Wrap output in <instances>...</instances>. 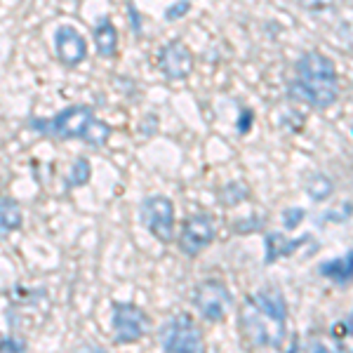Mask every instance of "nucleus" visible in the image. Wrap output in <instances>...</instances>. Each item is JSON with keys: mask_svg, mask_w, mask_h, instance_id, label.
Here are the masks:
<instances>
[{"mask_svg": "<svg viewBox=\"0 0 353 353\" xmlns=\"http://www.w3.org/2000/svg\"><path fill=\"white\" fill-rule=\"evenodd\" d=\"M238 325L252 346L278 349L288 334V304L281 290L264 288L245 299Z\"/></svg>", "mask_w": 353, "mask_h": 353, "instance_id": "f257e3e1", "label": "nucleus"}, {"mask_svg": "<svg viewBox=\"0 0 353 353\" xmlns=\"http://www.w3.org/2000/svg\"><path fill=\"white\" fill-rule=\"evenodd\" d=\"M290 94L316 109L332 106L339 94L334 61L321 52H306L294 64V83L290 85Z\"/></svg>", "mask_w": 353, "mask_h": 353, "instance_id": "f03ea898", "label": "nucleus"}, {"mask_svg": "<svg viewBox=\"0 0 353 353\" xmlns=\"http://www.w3.org/2000/svg\"><path fill=\"white\" fill-rule=\"evenodd\" d=\"M94 111L92 106H71V109H64L61 113H57L50 121H41V118H33L31 121V130L36 132H43L48 137H54V139H83L88 125L92 123Z\"/></svg>", "mask_w": 353, "mask_h": 353, "instance_id": "7ed1b4c3", "label": "nucleus"}, {"mask_svg": "<svg viewBox=\"0 0 353 353\" xmlns=\"http://www.w3.org/2000/svg\"><path fill=\"white\" fill-rule=\"evenodd\" d=\"M161 346L165 351H203V334L189 316H176L161 330Z\"/></svg>", "mask_w": 353, "mask_h": 353, "instance_id": "20e7f679", "label": "nucleus"}, {"mask_svg": "<svg viewBox=\"0 0 353 353\" xmlns=\"http://www.w3.org/2000/svg\"><path fill=\"white\" fill-rule=\"evenodd\" d=\"M141 221L161 243H170L174 238V205L165 196H153L141 203Z\"/></svg>", "mask_w": 353, "mask_h": 353, "instance_id": "39448f33", "label": "nucleus"}, {"mask_svg": "<svg viewBox=\"0 0 353 353\" xmlns=\"http://www.w3.org/2000/svg\"><path fill=\"white\" fill-rule=\"evenodd\" d=\"M193 304L203 313V318L212 323H219L226 318L231 309V292L224 283L219 281H205L193 290Z\"/></svg>", "mask_w": 353, "mask_h": 353, "instance_id": "423d86ee", "label": "nucleus"}, {"mask_svg": "<svg viewBox=\"0 0 353 353\" xmlns=\"http://www.w3.org/2000/svg\"><path fill=\"white\" fill-rule=\"evenodd\" d=\"M113 334L118 344H134L149 330V318L134 304H113Z\"/></svg>", "mask_w": 353, "mask_h": 353, "instance_id": "0eeeda50", "label": "nucleus"}, {"mask_svg": "<svg viewBox=\"0 0 353 353\" xmlns=\"http://www.w3.org/2000/svg\"><path fill=\"white\" fill-rule=\"evenodd\" d=\"M158 66H161L163 76L170 78V81H184L193 71V54L181 41H170L168 45H163Z\"/></svg>", "mask_w": 353, "mask_h": 353, "instance_id": "6e6552de", "label": "nucleus"}, {"mask_svg": "<svg viewBox=\"0 0 353 353\" xmlns=\"http://www.w3.org/2000/svg\"><path fill=\"white\" fill-rule=\"evenodd\" d=\"M214 241V224L208 214H196L184 224L179 236V248L189 257H198Z\"/></svg>", "mask_w": 353, "mask_h": 353, "instance_id": "1a4fd4ad", "label": "nucleus"}, {"mask_svg": "<svg viewBox=\"0 0 353 353\" xmlns=\"http://www.w3.org/2000/svg\"><path fill=\"white\" fill-rule=\"evenodd\" d=\"M54 50H57V57H59L61 64H66L71 68L78 66L85 57H88V43H85V38L73 26L57 28Z\"/></svg>", "mask_w": 353, "mask_h": 353, "instance_id": "9d476101", "label": "nucleus"}, {"mask_svg": "<svg viewBox=\"0 0 353 353\" xmlns=\"http://www.w3.org/2000/svg\"><path fill=\"white\" fill-rule=\"evenodd\" d=\"M94 45H97V52H99L101 57H113V54H116L118 33H116V26L111 24L109 17L99 19V24L94 26Z\"/></svg>", "mask_w": 353, "mask_h": 353, "instance_id": "9b49d317", "label": "nucleus"}, {"mask_svg": "<svg viewBox=\"0 0 353 353\" xmlns=\"http://www.w3.org/2000/svg\"><path fill=\"white\" fill-rule=\"evenodd\" d=\"M321 273L330 281L339 283V285H344V283H349L353 278V250L351 252H346L344 257L334 259V261H325V264L321 266Z\"/></svg>", "mask_w": 353, "mask_h": 353, "instance_id": "f8f14e48", "label": "nucleus"}, {"mask_svg": "<svg viewBox=\"0 0 353 353\" xmlns=\"http://www.w3.org/2000/svg\"><path fill=\"white\" fill-rule=\"evenodd\" d=\"M21 226V208L12 198H0V238L10 236Z\"/></svg>", "mask_w": 353, "mask_h": 353, "instance_id": "ddd939ff", "label": "nucleus"}, {"mask_svg": "<svg viewBox=\"0 0 353 353\" xmlns=\"http://www.w3.org/2000/svg\"><path fill=\"white\" fill-rule=\"evenodd\" d=\"M306 238L309 236H304L301 241H288V238L281 236V233H269V236H266V252H269L266 261H276L278 257H288V254L292 252V250H297Z\"/></svg>", "mask_w": 353, "mask_h": 353, "instance_id": "4468645a", "label": "nucleus"}, {"mask_svg": "<svg viewBox=\"0 0 353 353\" xmlns=\"http://www.w3.org/2000/svg\"><path fill=\"white\" fill-rule=\"evenodd\" d=\"M109 137H111L109 125L92 118V123L88 125V130H85V134H83V141H88L90 146H97V149H99V146H104L106 141H109Z\"/></svg>", "mask_w": 353, "mask_h": 353, "instance_id": "2eb2a0df", "label": "nucleus"}, {"mask_svg": "<svg viewBox=\"0 0 353 353\" xmlns=\"http://www.w3.org/2000/svg\"><path fill=\"white\" fill-rule=\"evenodd\" d=\"M332 193V181L323 174H316L309 181V196L316 198V201H325V198Z\"/></svg>", "mask_w": 353, "mask_h": 353, "instance_id": "dca6fc26", "label": "nucleus"}, {"mask_svg": "<svg viewBox=\"0 0 353 353\" xmlns=\"http://www.w3.org/2000/svg\"><path fill=\"white\" fill-rule=\"evenodd\" d=\"M90 163L85 161V158H78L76 163H73V168H71V174H68V184L71 186H83V184H88L90 181Z\"/></svg>", "mask_w": 353, "mask_h": 353, "instance_id": "f3484780", "label": "nucleus"}, {"mask_svg": "<svg viewBox=\"0 0 353 353\" xmlns=\"http://www.w3.org/2000/svg\"><path fill=\"white\" fill-rule=\"evenodd\" d=\"M245 193H248V191H245L241 184H229L224 191H221V196H224V201L229 203V205H236V203L243 201Z\"/></svg>", "mask_w": 353, "mask_h": 353, "instance_id": "a211bd4d", "label": "nucleus"}, {"mask_svg": "<svg viewBox=\"0 0 353 353\" xmlns=\"http://www.w3.org/2000/svg\"><path fill=\"white\" fill-rule=\"evenodd\" d=\"M304 210H297V208H292V210H285L283 212V219H285V226L288 229H297V224L301 219H304Z\"/></svg>", "mask_w": 353, "mask_h": 353, "instance_id": "6ab92c4d", "label": "nucleus"}, {"mask_svg": "<svg viewBox=\"0 0 353 353\" xmlns=\"http://www.w3.org/2000/svg\"><path fill=\"white\" fill-rule=\"evenodd\" d=\"M186 10H189V0H179V3L172 5V8H170L168 12H165V19H168V21L179 19V17L186 14Z\"/></svg>", "mask_w": 353, "mask_h": 353, "instance_id": "aec40b11", "label": "nucleus"}, {"mask_svg": "<svg viewBox=\"0 0 353 353\" xmlns=\"http://www.w3.org/2000/svg\"><path fill=\"white\" fill-rule=\"evenodd\" d=\"M0 349L3 351H24V344L14 339H0Z\"/></svg>", "mask_w": 353, "mask_h": 353, "instance_id": "412c9836", "label": "nucleus"}, {"mask_svg": "<svg viewBox=\"0 0 353 353\" xmlns=\"http://www.w3.org/2000/svg\"><path fill=\"white\" fill-rule=\"evenodd\" d=\"M130 14H132V26H134V33H139V31H141V26H139V12H137L134 8H130Z\"/></svg>", "mask_w": 353, "mask_h": 353, "instance_id": "4be33fe9", "label": "nucleus"}]
</instances>
